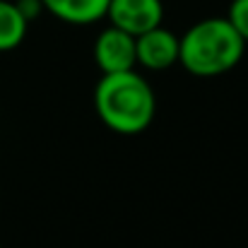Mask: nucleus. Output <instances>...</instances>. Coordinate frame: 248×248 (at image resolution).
<instances>
[{"label":"nucleus","mask_w":248,"mask_h":248,"mask_svg":"<svg viewBox=\"0 0 248 248\" xmlns=\"http://www.w3.org/2000/svg\"><path fill=\"white\" fill-rule=\"evenodd\" d=\"M94 106L108 130L118 135H138L152 125L157 96L150 82L133 68L101 75L94 89Z\"/></svg>","instance_id":"obj_1"},{"label":"nucleus","mask_w":248,"mask_h":248,"mask_svg":"<svg viewBox=\"0 0 248 248\" xmlns=\"http://www.w3.org/2000/svg\"><path fill=\"white\" fill-rule=\"evenodd\" d=\"M246 51V41L227 17H207L181 36L178 63L195 78H219L234 70Z\"/></svg>","instance_id":"obj_2"},{"label":"nucleus","mask_w":248,"mask_h":248,"mask_svg":"<svg viewBox=\"0 0 248 248\" xmlns=\"http://www.w3.org/2000/svg\"><path fill=\"white\" fill-rule=\"evenodd\" d=\"M94 63L99 65L101 75L133 70L138 65L135 36L118 29V27L104 29L94 41Z\"/></svg>","instance_id":"obj_3"},{"label":"nucleus","mask_w":248,"mask_h":248,"mask_svg":"<svg viewBox=\"0 0 248 248\" xmlns=\"http://www.w3.org/2000/svg\"><path fill=\"white\" fill-rule=\"evenodd\" d=\"M106 17L111 27H118L133 36H140L162 24L164 5L162 0H111Z\"/></svg>","instance_id":"obj_4"},{"label":"nucleus","mask_w":248,"mask_h":248,"mask_svg":"<svg viewBox=\"0 0 248 248\" xmlns=\"http://www.w3.org/2000/svg\"><path fill=\"white\" fill-rule=\"evenodd\" d=\"M178 48L181 39L164 29L162 24L135 36V53H138V65L147 70H169L171 65L178 63Z\"/></svg>","instance_id":"obj_5"},{"label":"nucleus","mask_w":248,"mask_h":248,"mask_svg":"<svg viewBox=\"0 0 248 248\" xmlns=\"http://www.w3.org/2000/svg\"><path fill=\"white\" fill-rule=\"evenodd\" d=\"M53 17L68 24H92L106 17L111 0H39Z\"/></svg>","instance_id":"obj_6"},{"label":"nucleus","mask_w":248,"mask_h":248,"mask_svg":"<svg viewBox=\"0 0 248 248\" xmlns=\"http://www.w3.org/2000/svg\"><path fill=\"white\" fill-rule=\"evenodd\" d=\"M27 36V12L19 2L0 0V51L17 48Z\"/></svg>","instance_id":"obj_7"},{"label":"nucleus","mask_w":248,"mask_h":248,"mask_svg":"<svg viewBox=\"0 0 248 248\" xmlns=\"http://www.w3.org/2000/svg\"><path fill=\"white\" fill-rule=\"evenodd\" d=\"M227 19L239 31V36L248 44V0H232L229 12H227Z\"/></svg>","instance_id":"obj_8"}]
</instances>
